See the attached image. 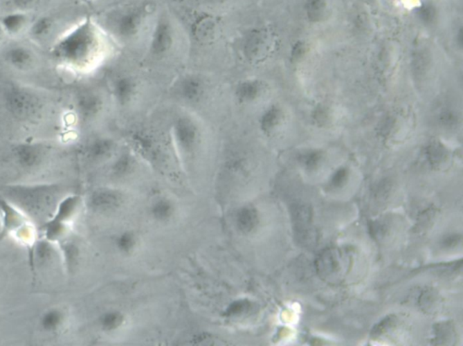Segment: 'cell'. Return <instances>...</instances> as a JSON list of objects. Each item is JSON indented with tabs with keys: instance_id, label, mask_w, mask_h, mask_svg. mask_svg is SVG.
<instances>
[{
	"instance_id": "obj_26",
	"label": "cell",
	"mask_w": 463,
	"mask_h": 346,
	"mask_svg": "<svg viewBox=\"0 0 463 346\" xmlns=\"http://www.w3.org/2000/svg\"><path fill=\"white\" fill-rule=\"evenodd\" d=\"M347 179H349V170L346 167H339L332 174L330 184L333 188H339L346 184Z\"/></svg>"
},
{
	"instance_id": "obj_19",
	"label": "cell",
	"mask_w": 463,
	"mask_h": 346,
	"mask_svg": "<svg viewBox=\"0 0 463 346\" xmlns=\"http://www.w3.org/2000/svg\"><path fill=\"white\" fill-rule=\"evenodd\" d=\"M415 14L419 22L426 26L435 25L440 17L437 6L430 1L421 3L415 8Z\"/></svg>"
},
{
	"instance_id": "obj_2",
	"label": "cell",
	"mask_w": 463,
	"mask_h": 346,
	"mask_svg": "<svg viewBox=\"0 0 463 346\" xmlns=\"http://www.w3.org/2000/svg\"><path fill=\"white\" fill-rule=\"evenodd\" d=\"M1 100L8 113L19 120L34 119L42 107L39 96L32 89L14 82L2 87Z\"/></svg>"
},
{
	"instance_id": "obj_15",
	"label": "cell",
	"mask_w": 463,
	"mask_h": 346,
	"mask_svg": "<svg viewBox=\"0 0 463 346\" xmlns=\"http://www.w3.org/2000/svg\"><path fill=\"white\" fill-rule=\"evenodd\" d=\"M407 122L399 114H389L380 123V136L388 141H397L406 131Z\"/></svg>"
},
{
	"instance_id": "obj_4",
	"label": "cell",
	"mask_w": 463,
	"mask_h": 346,
	"mask_svg": "<svg viewBox=\"0 0 463 346\" xmlns=\"http://www.w3.org/2000/svg\"><path fill=\"white\" fill-rule=\"evenodd\" d=\"M144 19L145 15L140 8H127L114 17L113 31L120 39H132L140 31Z\"/></svg>"
},
{
	"instance_id": "obj_10",
	"label": "cell",
	"mask_w": 463,
	"mask_h": 346,
	"mask_svg": "<svg viewBox=\"0 0 463 346\" xmlns=\"http://www.w3.org/2000/svg\"><path fill=\"white\" fill-rule=\"evenodd\" d=\"M266 87L264 82L256 78L242 80L235 85V100L240 104L251 105L259 102L264 96Z\"/></svg>"
},
{
	"instance_id": "obj_16",
	"label": "cell",
	"mask_w": 463,
	"mask_h": 346,
	"mask_svg": "<svg viewBox=\"0 0 463 346\" xmlns=\"http://www.w3.org/2000/svg\"><path fill=\"white\" fill-rule=\"evenodd\" d=\"M28 24V16L24 12L16 11L6 15L0 21V26L5 34L17 35L25 29Z\"/></svg>"
},
{
	"instance_id": "obj_7",
	"label": "cell",
	"mask_w": 463,
	"mask_h": 346,
	"mask_svg": "<svg viewBox=\"0 0 463 346\" xmlns=\"http://www.w3.org/2000/svg\"><path fill=\"white\" fill-rule=\"evenodd\" d=\"M13 155L15 161L23 170H33L45 158L46 149L43 145L26 142L14 147Z\"/></svg>"
},
{
	"instance_id": "obj_8",
	"label": "cell",
	"mask_w": 463,
	"mask_h": 346,
	"mask_svg": "<svg viewBox=\"0 0 463 346\" xmlns=\"http://www.w3.org/2000/svg\"><path fill=\"white\" fill-rule=\"evenodd\" d=\"M287 115L279 104H271L261 112L258 118V127L262 134L273 136L278 133L285 125Z\"/></svg>"
},
{
	"instance_id": "obj_12",
	"label": "cell",
	"mask_w": 463,
	"mask_h": 346,
	"mask_svg": "<svg viewBox=\"0 0 463 346\" xmlns=\"http://www.w3.org/2000/svg\"><path fill=\"white\" fill-rule=\"evenodd\" d=\"M75 109L80 119L84 121L93 120L102 111V98L93 91H84L76 97Z\"/></svg>"
},
{
	"instance_id": "obj_3",
	"label": "cell",
	"mask_w": 463,
	"mask_h": 346,
	"mask_svg": "<svg viewBox=\"0 0 463 346\" xmlns=\"http://www.w3.org/2000/svg\"><path fill=\"white\" fill-rule=\"evenodd\" d=\"M171 130L179 149L183 152H192L200 138L199 127L197 121L188 115H179L173 120Z\"/></svg>"
},
{
	"instance_id": "obj_17",
	"label": "cell",
	"mask_w": 463,
	"mask_h": 346,
	"mask_svg": "<svg viewBox=\"0 0 463 346\" xmlns=\"http://www.w3.org/2000/svg\"><path fill=\"white\" fill-rule=\"evenodd\" d=\"M305 12L311 23L325 21L329 13V0H306Z\"/></svg>"
},
{
	"instance_id": "obj_21",
	"label": "cell",
	"mask_w": 463,
	"mask_h": 346,
	"mask_svg": "<svg viewBox=\"0 0 463 346\" xmlns=\"http://www.w3.org/2000/svg\"><path fill=\"white\" fill-rule=\"evenodd\" d=\"M323 152L318 149H309L300 154L299 162L300 165L308 172H314L323 164Z\"/></svg>"
},
{
	"instance_id": "obj_20",
	"label": "cell",
	"mask_w": 463,
	"mask_h": 346,
	"mask_svg": "<svg viewBox=\"0 0 463 346\" xmlns=\"http://www.w3.org/2000/svg\"><path fill=\"white\" fill-rule=\"evenodd\" d=\"M437 123L445 130H455L462 123L461 115L453 108L442 109L437 115Z\"/></svg>"
},
{
	"instance_id": "obj_1",
	"label": "cell",
	"mask_w": 463,
	"mask_h": 346,
	"mask_svg": "<svg viewBox=\"0 0 463 346\" xmlns=\"http://www.w3.org/2000/svg\"><path fill=\"white\" fill-rule=\"evenodd\" d=\"M59 64L76 72L96 68L107 54L105 35L91 19H85L62 35L51 50Z\"/></svg>"
},
{
	"instance_id": "obj_28",
	"label": "cell",
	"mask_w": 463,
	"mask_h": 346,
	"mask_svg": "<svg viewBox=\"0 0 463 346\" xmlns=\"http://www.w3.org/2000/svg\"><path fill=\"white\" fill-rule=\"evenodd\" d=\"M460 238H458V236H449V237H447L446 239H444V244L445 247H453L454 245L458 244L460 242Z\"/></svg>"
},
{
	"instance_id": "obj_29",
	"label": "cell",
	"mask_w": 463,
	"mask_h": 346,
	"mask_svg": "<svg viewBox=\"0 0 463 346\" xmlns=\"http://www.w3.org/2000/svg\"><path fill=\"white\" fill-rule=\"evenodd\" d=\"M5 32L3 30V28H1V26H0V42H1V40L3 39V37H4Z\"/></svg>"
},
{
	"instance_id": "obj_22",
	"label": "cell",
	"mask_w": 463,
	"mask_h": 346,
	"mask_svg": "<svg viewBox=\"0 0 463 346\" xmlns=\"http://www.w3.org/2000/svg\"><path fill=\"white\" fill-rule=\"evenodd\" d=\"M113 141L109 140V138H96L88 145L87 153L91 158L98 159L107 155L113 149Z\"/></svg>"
},
{
	"instance_id": "obj_11",
	"label": "cell",
	"mask_w": 463,
	"mask_h": 346,
	"mask_svg": "<svg viewBox=\"0 0 463 346\" xmlns=\"http://www.w3.org/2000/svg\"><path fill=\"white\" fill-rule=\"evenodd\" d=\"M111 89L114 102L120 107H125L137 94L138 84L134 77L120 75L114 80Z\"/></svg>"
},
{
	"instance_id": "obj_25",
	"label": "cell",
	"mask_w": 463,
	"mask_h": 346,
	"mask_svg": "<svg viewBox=\"0 0 463 346\" xmlns=\"http://www.w3.org/2000/svg\"><path fill=\"white\" fill-rule=\"evenodd\" d=\"M62 320H63L62 313L57 309H52L43 316L42 319H41V325H42L44 329L51 332V331L57 330L60 327Z\"/></svg>"
},
{
	"instance_id": "obj_9",
	"label": "cell",
	"mask_w": 463,
	"mask_h": 346,
	"mask_svg": "<svg viewBox=\"0 0 463 346\" xmlns=\"http://www.w3.org/2000/svg\"><path fill=\"white\" fill-rule=\"evenodd\" d=\"M273 41L266 32L253 30L249 33L244 44V53L251 61L264 58L269 53Z\"/></svg>"
},
{
	"instance_id": "obj_27",
	"label": "cell",
	"mask_w": 463,
	"mask_h": 346,
	"mask_svg": "<svg viewBox=\"0 0 463 346\" xmlns=\"http://www.w3.org/2000/svg\"><path fill=\"white\" fill-rule=\"evenodd\" d=\"M17 11H26L33 7L35 0H10Z\"/></svg>"
},
{
	"instance_id": "obj_13",
	"label": "cell",
	"mask_w": 463,
	"mask_h": 346,
	"mask_svg": "<svg viewBox=\"0 0 463 346\" xmlns=\"http://www.w3.org/2000/svg\"><path fill=\"white\" fill-rule=\"evenodd\" d=\"M4 59L10 66L19 71L29 70L35 64V55L28 46L13 44L4 53Z\"/></svg>"
},
{
	"instance_id": "obj_24",
	"label": "cell",
	"mask_w": 463,
	"mask_h": 346,
	"mask_svg": "<svg viewBox=\"0 0 463 346\" xmlns=\"http://www.w3.org/2000/svg\"><path fill=\"white\" fill-rule=\"evenodd\" d=\"M309 52H311V46L306 41H297L291 47L290 53L291 63L294 64H302L308 58Z\"/></svg>"
},
{
	"instance_id": "obj_6",
	"label": "cell",
	"mask_w": 463,
	"mask_h": 346,
	"mask_svg": "<svg viewBox=\"0 0 463 346\" xmlns=\"http://www.w3.org/2000/svg\"><path fill=\"white\" fill-rule=\"evenodd\" d=\"M206 84L201 76L185 75L179 80L176 93L179 99L187 103H197L205 96Z\"/></svg>"
},
{
	"instance_id": "obj_23",
	"label": "cell",
	"mask_w": 463,
	"mask_h": 346,
	"mask_svg": "<svg viewBox=\"0 0 463 346\" xmlns=\"http://www.w3.org/2000/svg\"><path fill=\"white\" fill-rule=\"evenodd\" d=\"M53 21L51 17H41L32 25L30 35L34 39L40 40L47 37L51 32Z\"/></svg>"
},
{
	"instance_id": "obj_14",
	"label": "cell",
	"mask_w": 463,
	"mask_h": 346,
	"mask_svg": "<svg viewBox=\"0 0 463 346\" xmlns=\"http://www.w3.org/2000/svg\"><path fill=\"white\" fill-rule=\"evenodd\" d=\"M424 158L433 170H441L448 164L451 159V152L446 145L442 141H430L424 149Z\"/></svg>"
},
{
	"instance_id": "obj_18",
	"label": "cell",
	"mask_w": 463,
	"mask_h": 346,
	"mask_svg": "<svg viewBox=\"0 0 463 346\" xmlns=\"http://www.w3.org/2000/svg\"><path fill=\"white\" fill-rule=\"evenodd\" d=\"M311 119L318 128H328L336 119L334 109L328 103H318L311 111Z\"/></svg>"
},
{
	"instance_id": "obj_5",
	"label": "cell",
	"mask_w": 463,
	"mask_h": 346,
	"mask_svg": "<svg viewBox=\"0 0 463 346\" xmlns=\"http://www.w3.org/2000/svg\"><path fill=\"white\" fill-rule=\"evenodd\" d=\"M174 31L170 20L161 17L155 23L149 41V53L154 57L166 55L172 48Z\"/></svg>"
}]
</instances>
